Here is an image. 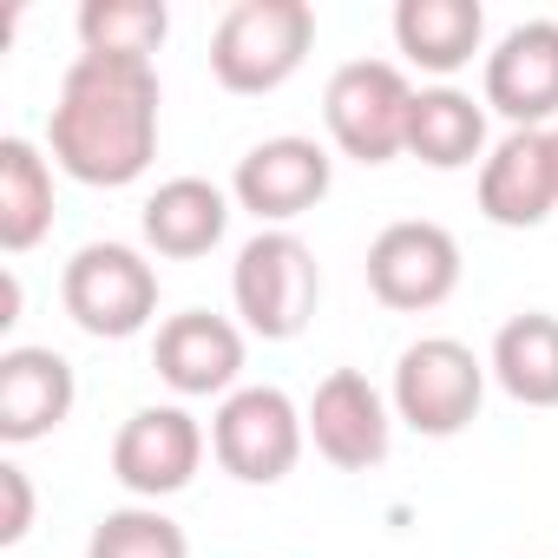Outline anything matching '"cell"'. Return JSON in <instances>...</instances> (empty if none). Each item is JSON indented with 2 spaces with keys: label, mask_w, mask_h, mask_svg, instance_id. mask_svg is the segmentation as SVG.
<instances>
[{
  "label": "cell",
  "mask_w": 558,
  "mask_h": 558,
  "mask_svg": "<svg viewBox=\"0 0 558 558\" xmlns=\"http://www.w3.org/2000/svg\"><path fill=\"white\" fill-rule=\"evenodd\" d=\"M158 66L151 60H99L80 53L60 80L53 119H47V151L66 178L93 191L138 184L158 158Z\"/></svg>",
  "instance_id": "cell-1"
},
{
  "label": "cell",
  "mask_w": 558,
  "mask_h": 558,
  "mask_svg": "<svg viewBox=\"0 0 558 558\" xmlns=\"http://www.w3.org/2000/svg\"><path fill=\"white\" fill-rule=\"evenodd\" d=\"M316 47V8L310 0H236L210 34V73L223 93H276L303 73Z\"/></svg>",
  "instance_id": "cell-2"
},
{
  "label": "cell",
  "mask_w": 558,
  "mask_h": 558,
  "mask_svg": "<svg viewBox=\"0 0 558 558\" xmlns=\"http://www.w3.org/2000/svg\"><path fill=\"white\" fill-rule=\"evenodd\" d=\"M230 303L236 323L263 342H296L323 303V269L316 250L296 230H256L230 263Z\"/></svg>",
  "instance_id": "cell-3"
},
{
  "label": "cell",
  "mask_w": 558,
  "mask_h": 558,
  "mask_svg": "<svg viewBox=\"0 0 558 558\" xmlns=\"http://www.w3.org/2000/svg\"><path fill=\"white\" fill-rule=\"evenodd\" d=\"M486 381H493V368H486L466 342H453V336H421V342L401 349L388 401H395V421H408L414 434L453 440V434H466V427L480 421Z\"/></svg>",
  "instance_id": "cell-4"
},
{
  "label": "cell",
  "mask_w": 558,
  "mask_h": 558,
  "mask_svg": "<svg viewBox=\"0 0 558 558\" xmlns=\"http://www.w3.org/2000/svg\"><path fill=\"white\" fill-rule=\"evenodd\" d=\"M310 447V421L303 408L283 395V388H269V381H250L236 395L217 401L210 414V453L230 480L243 486H276V480H290L296 460Z\"/></svg>",
  "instance_id": "cell-5"
},
{
  "label": "cell",
  "mask_w": 558,
  "mask_h": 558,
  "mask_svg": "<svg viewBox=\"0 0 558 558\" xmlns=\"http://www.w3.org/2000/svg\"><path fill=\"white\" fill-rule=\"evenodd\" d=\"M408 119H414V86L395 60H349L323 86V125L342 158L355 165H388L408 151Z\"/></svg>",
  "instance_id": "cell-6"
},
{
  "label": "cell",
  "mask_w": 558,
  "mask_h": 558,
  "mask_svg": "<svg viewBox=\"0 0 558 558\" xmlns=\"http://www.w3.org/2000/svg\"><path fill=\"white\" fill-rule=\"evenodd\" d=\"M60 303L93 342H132L158 316V269L132 243H80L60 276Z\"/></svg>",
  "instance_id": "cell-7"
},
{
  "label": "cell",
  "mask_w": 558,
  "mask_h": 558,
  "mask_svg": "<svg viewBox=\"0 0 558 558\" xmlns=\"http://www.w3.org/2000/svg\"><path fill=\"white\" fill-rule=\"evenodd\" d=\"M336 184V158L329 145L303 138V132H283V138H263L236 158L230 171V204L250 210L263 230H290L296 217H310Z\"/></svg>",
  "instance_id": "cell-8"
},
{
  "label": "cell",
  "mask_w": 558,
  "mask_h": 558,
  "mask_svg": "<svg viewBox=\"0 0 558 558\" xmlns=\"http://www.w3.org/2000/svg\"><path fill=\"white\" fill-rule=\"evenodd\" d=\"M368 290L395 316H427L460 290V243L434 217H401L368 243Z\"/></svg>",
  "instance_id": "cell-9"
},
{
  "label": "cell",
  "mask_w": 558,
  "mask_h": 558,
  "mask_svg": "<svg viewBox=\"0 0 558 558\" xmlns=\"http://www.w3.org/2000/svg\"><path fill=\"white\" fill-rule=\"evenodd\" d=\"M204 447H210V434L197 427L191 408H171V401L165 408H138L119 427V440H112V480L138 506H158V499H171V493H184L197 480Z\"/></svg>",
  "instance_id": "cell-10"
},
{
  "label": "cell",
  "mask_w": 558,
  "mask_h": 558,
  "mask_svg": "<svg viewBox=\"0 0 558 558\" xmlns=\"http://www.w3.org/2000/svg\"><path fill=\"white\" fill-rule=\"evenodd\" d=\"M303 421H310L316 453H323L336 473H368V466H381L388 447H395V401H388L362 368L323 375L316 395H310V408H303Z\"/></svg>",
  "instance_id": "cell-11"
},
{
  "label": "cell",
  "mask_w": 558,
  "mask_h": 558,
  "mask_svg": "<svg viewBox=\"0 0 558 558\" xmlns=\"http://www.w3.org/2000/svg\"><path fill=\"white\" fill-rule=\"evenodd\" d=\"M486 112L512 132L558 125V21H519L486 53Z\"/></svg>",
  "instance_id": "cell-12"
},
{
  "label": "cell",
  "mask_w": 558,
  "mask_h": 558,
  "mask_svg": "<svg viewBox=\"0 0 558 558\" xmlns=\"http://www.w3.org/2000/svg\"><path fill=\"white\" fill-rule=\"evenodd\" d=\"M151 368L171 395L184 401H210V395H236V375H243V329L230 316H210V310H178L158 323V342H151Z\"/></svg>",
  "instance_id": "cell-13"
},
{
  "label": "cell",
  "mask_w": 558,
  "mask_h": 558,
  "mask_svg": "<svg viewBox=\"0 0 558 558\" xmlns=\"http://www.w3.org/2000/svg\"><path fill=\"white\" fill-rule=\"evenodd\" d=\"M73 401H80V381H73V362L60 349L14 342L0 355V440L8 447L47 440L53 427H66Z\"/></svg>",
  "instance_id": "cell-14"
},
{
  "label": "cell",
  "mask_w": 558,
  "mask_h": 558,
  "mask_svg": "<svg viewBox=\"0 0 558 558\" xmlns=\"http://www.w3.org/2000/svg\"><path fill=\"white\" fill-rule=\"evenodd\" d=\"M558 210L551 132H506L480 165V217L499 230H538Z\"/></svg>",
  "instance_id": "cell-15"
},
{
  "label": "cell",
  "mask_w": 558,
  "mask_h": 558,
  "mask_svg": "<svg viewBox=\"0 0 558 558\" xmlns=\"http://www.w3.org/2000/svg\"><path fill=\"white\" fill-rule=\"evenodd\" d=\"M138 230L158 256L171 263H191V256H210L230 230V191L210 184V178H165L145 210H138Z\"/></svg>",
  "instance_id": "cell-16"
},
{
  "label": "cell",
  "mask_w": 558,
  "mask_h": 558,
  "mask_svg": "<svg viewBox=\"0 0 558 558\" xmlns=\"http://www.w3.org/2000/svg\"><path fill=\"white\" fill-rule=\"evenodd\" d=\"M395 47H401L408 66H421L434 80H453L486 47V8L480 0H401L395 8Z\"/></svg>",
  "instance_id": "cell-17"
},
{
  "label": "cell",
  "mask_w": 558,
  "mask_h": 558,
  "mask_svg": "<svg viewBox=\"0 0 558 558\" xmlns=\"http://www.w3.org/2000/svg\"><path fill=\"white\" fill-rule=\"evenodd\" d=\"M486 99L460 93V86H421L414 93V119H408V158L434 165V171H466L486 165Z\"/></svg>",
  "instance_id": "cell-18"
},
{
  "label": "cell",
  "mask_w": 558,
  "mask_h": 558,
  "mask_svg": "<svg viewBox=\"0 0 558 558\" xmlns=\"http://www.w3.org/2000/svg\"><path fill=\"white\" fill-rule=\"evenodd\" d=\"M486 368L519 408H558V316L525 310V316L499 323Z\"/></svg>",
  "instance_id": "cell-19"
},
{
  "label": "cell",
  "mask_w": 558,
  "mask_h": 558,
  "mask_svg": "<svg viewBox=\"0 0 558 558\" xmlns=\"http://www.w3.org/2000/svg\"><path fill=\"white\" fill-rule=\"evenodd\" d=\"M53 230V165L34 138H0V250L27 256Z\"/></svg>",
  "instance_id": "cell-20"
},
{
  "label": "cell",
  "mask_w": 558,
  "mask_h": 558,
  "mask_svg": "<svg viewBox=\"0 0 558 558\" xmlns=\"http://www.w3.org/2000/svg\"><path fill=\"white\" fill-rule=\"evenodd\" d=\"M171 34L165 0H86L80 8V53L99 60H151Z\"/></svg>",
  "instance_id": "cell-21"
},
{
  "label": "cell",
  "mask_w": 558,
  "mask_h": 558,
  "mask_svg": "<svg viewBox=\"0 0 558 558\" xmlns=\"http://www.w3.org/2000/svg\"><path fill=\"white\" fill-rule=\"evenodd\" d=\"M86 558H191V538L171 512L158 506H112L93 538H86Z\"/></svg>",
  "instance_id": "cell-22"
},
{
  "label": "cell",
  "mask_w": 558,
  "mask_h": 558,
  "mask_svg": "<svg viewBox=\"0 0 558 558\" xmlns=\"http://www.w3.org/2000/svg\"><path fill=\"white\" fill-rule=\"evenodd\" d=\"M34 532V486H27V466L0 460V545H21Z\"/></svg>",
  "instance_id": "cell-23"
},
{
  "label": "cell",
  "mask_w": 558,
  "mask_h": 558,
  "mask_svg": "<svg viewBox=\"0 0 558 558\" xmlns=\"http://www.w3.org/2000/svg\"><path fill=\"white\" fill-rule=\"evenodd\" d=\"M21 323V276L8 269V276H0V329H14Z\"/></svg>",
  "instance_id": "cell-24"
},
{
  "label": "cell",
  "mask_w": 558,
  "mask_h": 558,
  "mask_svg": "<svg viewBox=\"0 0 558 558\" xmlns=\"http://www.w3.org/2000/svg\"><path fill=\"white\" fill-rule=\"evenodd\" d=\"M551 171H558V125H551Z\"/></svg>",
  "instance_id": "cell-25"
}]
</instances>
